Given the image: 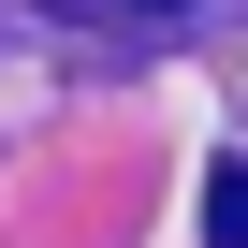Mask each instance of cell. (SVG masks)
<instances>
[{"instance_id":"6da1fadb","label":"cell","mask_w":248,"mask_h":248,"mask_svg":"<svg viewBox=\"0 0 248 248\" xmlns=\"http://www.w3.org/2000/svg\"><path fill=\"white\" fill-rule=\"evenodd\" d=\"M204 248H248V161L204 175Z\"/></svg>"},{"instance_id":"7a4b0ae2","label":"cell","mask_w":248,"mask_h":248,"mask_svg":"<svg viewBox=\"0 0 248 248\" xmlns=\"http://www.w3.org/2000/svg\"><path fill=\"white\" fill-rule=\"evenodd\" d=\"M59 15H102V30H132V15H190V0H59Z\"/></svg>"}]
</instances>
